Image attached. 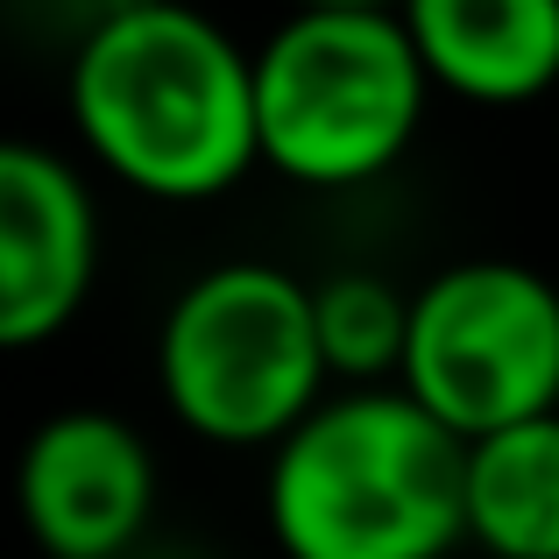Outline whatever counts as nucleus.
<instances>
[{"label": "nucleus", "mask_w": 559, "mask_h": 559, "mask_svg": "<svg viewBox=\"0 0 559 559\" xmlns=\"http://www.w3.org/2000/svg\"><path fill=\"white\" fill-rule=\"evenodd\" d=\"M85 150L142 199H219L262 164L255 57L185 0H128L71 57Z\"/></svg>", "instance_id": "f257e3e1"}, {"label": "nucleus", "mask_w": 559, "mask_h": 559, "mask_svg": "<svg viewBox=\"0 0 559 559\" xmlns=\"http://www.w3.org/2000/svg\"><path fill=\"white\" fill-rule=\"evenodd\" d=\"M467 439L396 390L312 404L270 461V532L298 559H432L467 538Z\"/></svg>", "instance_id": "f03ea898"}, {"label": "nucleus", "mask_w": 559, "mask_h": 559, "mask_svg": "<svg viewBox=\"0 0 559 559\" xmlns=\"http://www.w3.org/2000/svg\"><path fill=\"white\" fill-rule=\"evenodd\" d=\"M425 71L404 14L376 0H290V22L255 50L262 164L298 185H369L425 121Z\"/></svg>", "instance_id": "7ed1b4c3"}, {"label": "nucleus", "mask_w": 559, "mask_h": 559, "mask_svg": "<svg viewBox=\"0 0 559 559\" xmlns=\"http://www.w3.org/2000/svg\"><path fill=\"white\" fill-rule=\"evenodd\" d=\"M312 284L276 262L191 276L156 333V382L185 432L213 447H276L326 390Z\"/></svg>", "instance_id": "20e7f679"}, {"label": "nucleus", "mask_w": 559, "mask_h": 559, "mask_svg": "<svg viewBox=\"0 0 559 559\" xmlns=\"http://www.w3.org/2000/svg\"><path fill=\"white\" fill-rule=\"evenodd\" d=\"M396 382L461 439L559 404V290L524 262H453L411 290Z\"/></svg>", "instance_id": "39448f33"}, {"label": "nucleus", "mask_w": 559, "mask_h": 559, "mask_svg": "<svg viewBox=\"0 0 559 559\" xmlns=\"http://www.w3.org/2000/svg\"><path fill=\"white\" fill-rule=\"evenodd\" d=\"M99 270L93 191L57 150L0 142V355L71 326Z\"/></svg>", "instance_id": "423d86ee"}, {"label": "nucleus", "mask_w": 559, "mask_h": 559, "mask_svg": "<svg viewBox=\"0 0 559 559\" xmlns=\"http://www.w3.org/2000/svg\"><path fill=\"white\" fill-rule=\"evenodd\" d=\"M14 503L43 552L57 559H107L142 532L156 503V461L135 425L107 411H57L28 432Z\"/></svg>", "instance_id": "0eeeda50"}, {"label": "nucleus", "mask_w": 559, "mask_h": 559, "mask_svg": "<svg viewBox=\"0 0 559 559\" xmlns=\"http://www.w3.org/2000/svg\"><path fill=\"white\" fill-rule=\"evenodd\" d=\"M432 85L518 107L559 85V0H396Z\"/></svg>", "instance_id": "6e6552de"}, {"label": "nucleus", "mask_w": 559, "mask_h": 559, "mask_svg": "<svg viewBox=\"0 0 559 559\" xmlns=\"http://www.w3.org/2000/svg\"><path fill=\"white\" fill-rule=\"evenodd\" d=\"M467 538L503 559H559V404L467 439Z\"/></svg>", "instance_id": "1a4fd4ad"}, {"label": "nucleus", "mask_w": 559, "mask_h": 559, "mask_svg": "<svg viewBox=\"0 0 559 559\" xmlns=\"http://www.w3.org/2000/svg\"><path fill=\"white\" fill-rule=\"evenodd\" d=\"M312 319H319L326 369L347 382H376V376H396V361H404L411 290H396L376 270H341L326 284H312Z\"/></svg>", "instance_id": "9d476101"}, {"label": "nucleus", "mask_w": 559, "mask_h": 559, "mask_svg": "<svg viewBox=\"0 0 559 559\" xmlns=\"http://www.w3.org/2000/svg\"><path fill=\"white\" fill-rule=\"evenodd\" d=\"M376 8H396V0H376Z\"/></svg>", "instance_id": "9b49d317"}]
</instances>
